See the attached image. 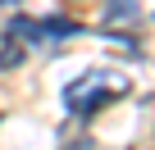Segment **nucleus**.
Returning a JSON list of instances; mask_svg holds the SVG:
<instances>
[{"label": "nucleus", "instance_id": "f03ea898", "mask_svg": "<svg viewBox=\"0 0 155 150\" xmlns=\"http://www.w3.org/2000/svg\"><path fill=\"white\" fill-rule=\"evenodd\" d=\"M82 27L78 23H68V18H18V23H9L5 27V41L14 46V41H32V46H55V41H64V37H78Z\"/></svg>", "mask_w": 155, "mask_h": 150}, {"label": "nucleus", "instance_id": "f257e3e1", "mask_svg": "<svg viewBox=\"0 0 155 150\" xmlns=\"http://www.w3.org/2000/svg\"><path fill=\"white\" fill-rule=\"evenodd\" d=\"M119 91H123V87H119V82H110V73H82L78 82H68V87H64V105H68L78 118H87V114L105 109Z\"/></svg>", "mask_w": 155, "mask_h": 150}]
</instances>
